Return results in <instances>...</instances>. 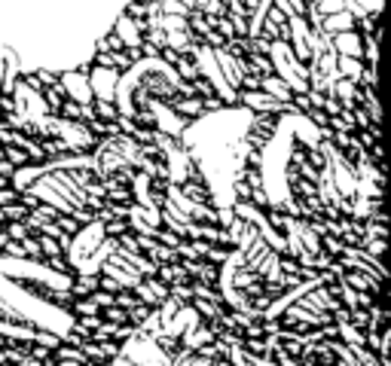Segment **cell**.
Returning a JSON list of instances; mask_svg holds the SVG:
<instances>
[{
	"label": "cell",
	"instance_id": "cell-10",
	"mask_svg": "<svg viewBox=\"0 0 391 366\" xmlns=\"http://www.w3.org/2000/svg\"><path fill=\"white\" fill-rule=\"evenodd\" d=\"M260 89H263V92H269V95H272L275 101H284V104H290V98H294L290 86L281 80L279 74H263V76H260Z\"/></svg>",
	"mask_w": 391,
	"mask_h": 366
},
{
	"label": "cell",
	"instance_id": "cell-5",
	"mask_svg": "<svg viewBox=\"0 0 391 366\" xmlns=\"http://www.w3.org/2000/svg\"><path fill=\"white\" fill-rule=\"evenodd\" d=\"M89 76V89L98 101H113V92H117V83H119V70L117 67H104V65H95L86 70Z\"/></svg>",
	"mask_w": 391,
	"mask_h": 366
},
{
	"label": "cell",
	"instance_id": "cell-11",
	"mask_svg": "<svg viewBox=\"0 0 391 366\" xmlns=\"http://www.w3.org/2000/svg\"><path fill=\"white\" fill-rule=\"evenodd\" d=\"M364 58H354V55H337V74L345 76V80H361V74H364Z\"/></svg>",
	"mask_w": 391,
	"mask_h": 366
},
{
	"label": "cell",
	"instance_id": "cell-13",
	"mask_svg": "<svg viewBox=\"0 0 391 366\" xmlns=\"http://www.w3.org/2000/svg\"><path fill=\"white\" fill-rule=\"evenodd\" d=\"M315 6L321 16H330V12H339V10H345V0H315Z\"/></svg>",
	"mask_w": 391,
	"mask_h": 366
},
{
	"label": "cell",
	"instance_id": "cell-4",
	"mask_svg": "<svg viewBox=\"0 0 391 366\" xmlns=\"http://www.w3.org/2000/svg\"><path fill=\"white\" fill-rule=\"evenodd\" d=\"M236 104L248 107L251 114H288V110H297L294 104L275 101V98L269 95V92H263V89H239Z\"/></svg>",
	"mask_w": 391,
	"mask_h": 366
},
{
	"label": "cell",
	"instance_id": "cell-9",
	"mask_svg": "<svg viewBox=\"0 0 391 366\" xmlns=\"http://www.w3.org/2000/svg\"><path fill=\"white\" fill-rule=\"evenodd\" d=\"M352 28H358V19L352 16L348 10H339V12H330V16L321 19V31L324 34H339V31H352Z\"/></svg>",
	"mask_w": 391,
	"mask_h": 366
},
{
	"label": "cell",
	"instance_id": "cell-6",
	"mask_svg": "<svg viewBox=\"0 0 391 366\" xmlns=\"http://www.w3.org/2000/svg\"><path fill=\"white\" fill-rule=\"evenodd\" d=\"M59 86L61 92H65V98H70V101L77 104H92V89H89V76L86 70H65V74H59Z\"/></svg>",
	"mask_w": 391,
	"mask_h": 366
},
{
	"label": "cell",
	"instance_id": "cell-1",
	"mask_svg": "<svg viewBox=\"0 0 391 366\" xmlns=\"http://www.w3.org/2000/svg\"><path fill=\"white\" fill-rule=\"evenodd\" d=\"M177 95H193V86L162 55H144V58L132 61L129 70L119 74L117 92H113V104H117L119 116L138 119L144 114L147 101L162 98V101L172 104Z\"/></svg>",
	"mask_w": 391,
	"mask_h": 366
},
{
	"label": "cell",
	"instance_id": "cell-8",
	"mask_svg": "<svg viewBox=\"0 0 391 366\" xmlns=\"http://www.w3.org/2000/svg\"><path fill=\"white\" fill-rule=\"evenodd\" d=\"M330 43H333V49H337V55H354V58H361V55H364V37H361L358 28L333 34Z\"/></svg>",
	"mask_w": 391,
	"mask_h": 366
},
{
	"label": "cell",
	"instance_id": "cell-7",
	"mask_svg": "<svg viewBox=\"0 0 391 366\" xmlns=\"http://www.w3.org/2000/svg\"><path fill=\"white\" fill-rule=\"evenodd\" d=\"M113 34L119 37V43H123V49H134L144 43V22H138V19L132 16H119L117 25H113Z\"/></svg>",
	"mask_w": 391,
	"mask_h": 366
},
{
	"label": "cell",
	"instance_id": "cell-12",
	"mask_svg": "<svg viewBox=\"0 0 391 366\" xmlns=\"http://www.w3.org/2000/svg\"><path fill=\"white\" fill-rule=\"evenodd\" d=\"M92 114L95 119H101V122H117L119 119V110L113 101H98V98H92Z\"/></svg>",
	"mask_w": 391,
	"mask_h": 366
},
{
	"label": "cell",
	"instance_id": "cell-3",
	"mask_svg": "<svg viewBox=\"0 0 391 366\" xmlns=\"http://www.w3.org/2000/svg\"><path fill=\"white\" fill-rule=\"evenodd\" d=\"M12 114H19L22 119H28V122L46 116L49 107H46L43 95H40V89H34V86H28L25 80H19L16 89H12Z\"/></svg>",
	"mask_w": 391,
	"mask_h": 366
},
{
	"label": "cell",
	"instance_id": "cell-2",
	"mask_svg": "<svg viewBox=\"0 0 391 366\" xmlns=\"http://www.w3.org/2000/svg\"><path fill=\"white\" fill-rule=\"evenodd\" d=\"M52 138H59L68 147V153H92L98 144V135L89 129L83 119H68V116H52Z\"/></svg>",
	"mask_w": 391,
	"mask_h": 366
}]
</instances>
